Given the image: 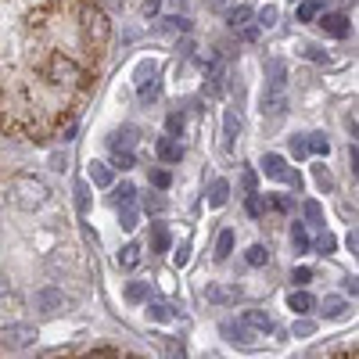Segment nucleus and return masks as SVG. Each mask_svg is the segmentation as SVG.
Returning a JSON list of instances; mask_svg holds the SVG:
<instances>
[{
    "label": "nucleus",
    "mask_w": 359,
    "mask_h": 359,
    "mask_svg": "<svg viewBox=\"0 0 359 359\" xmlns=\"http://www.w3.org/2000/svg\"><path fill=\"white\" fill-rule=\"evenodd\" d=\"M306 151H313V155H327V151H331V144H327L323 133H306Z\"/></svg>",
    "instance_id": "nucleus-25"
},
{
    "label": "nucleus",
    "mask_w": 359,
    "mask_h": 359,
    "mask_svg": "<svg viewBox=\"0 0 359 359\" xmlns=\"http://www.w3.org/2000/svg\"><path fill=\"white\" fill-rule=\"evenodd\" d=\"M126 298H130V302H144V298H147V284H140V280L130 284L126 287Z\"/></svg>",
    "instance_id": "nucleus-40"
},
{
    "label": "nucleus",
    "mask_w": 359,
    "mask_h": 359,
    "mask_svg": "<svg viewBox=\"0 0 359 359\" xmlns=\"http://www.w3.org/2000/svg\"><path fill=\"white\" fill-rule=\"evenodd\" d=\"M11 309H18V291L4 273H0V313H11Z\"/></svg>",
    "instance_id": "nucleus-17"
},
{
    "label": "nucleus",
    "mask_w": 359,
    "mask_h": 359,
    "mask_svg": "<svg viewBox=\"0 0 359 359\" xmlns=\"http://www.w3.org/2000/svg\"><path fill=\"white\" fill-rule=\"evenodd\" d=\"M165 130H169V137H176L180 130H184V115H180V111H172V115L165 118Z\"/></svg>",
    "instance_id": "nucleus-41"
},
{
    "label": "nucleus",
    "mask_w": 359,
    "mask_h": 359,
    "mask_svg": "<svg viewBox=\"0 0 359 359\" xmlns=\"http://www.w3.org/2000/svg\"><path fill=\"white\" fill-rule=\"evenodd\" d=\"M273 208H277V212H291V198L277 194V198H273Z\"/></svg>",
    "instance_id": "nucleus-50"
},
{
    "label": "nucleus",
    "mask_w": 359,
    "mask_h": 359,
    "mask_svg": "<svg viewBox=\"0 0 359 359\" xmlns=\"http://www.w3.org/2000/svg\"><path fill=\"white\" fill-rule=\"evenodd\" d=\"M306 219H309V226H323V205L320 201H306Z\"/></svg>",
    "instance_id": "nucleus-31"
},
{
    "label": "nucleus",
    "mask_w": 359,
    "mask_h": 359,
    "mask_svg": "<svg viewBox=\"0 0 359 359\" xmlns=\"http://www.w3.org/2000/svg\"><path fill=\"white\" fill-rule=\"evenodd\" d=\"M151 184H155L158 191H165V187L172 184V180H169V172H165V169H155V172H151Z\"/></svg>",
    "instance_id": "nucleus-43"
},
{
    "label": "nucleus",
    "mask_w": 359,
    "mask_h": 359,
    "mask_svg": "<svg viewBox=\"0 0 359 359\" xmlns=\"http://www.w3.org/2000/svg\"><path fill=\"white\" fill-rule=\"evenodd\" d=\"M262 172H266L269 180H287L291 169H287V162H284L280 155H266V158H262Z\"/></svg>",
    "instance_id": "nucleus-18"
},
{
    "label": "nucleus",
    "mask_w": 359,
    "mask_h": 359,
    "mask_svg": "<svg viewBox=\"0 0 359 359\" xmlns=\"http://www.w3.org/2000/svg\"><path fill=\"white\" fill-rule=\"evenodd\" d=\"M291 155H294V158H306V155H309V151H306V137H294V140H291Z\"/></svg>",
    "instance_id": "nucleus-45"
},
{
    "label": "nucleus",
    "mask_w": 359,
    "mask_h": 359,
    "mask_svg": "<svg viewBox=\"0 0 359 359\" xmlns=\"http://www.w3.org/2000/svg\"><path fill=\"white\" fill-rule=\"evenodd\" d=\"M144 212H165V198L147 194V198H144Z\"/></svg>",
    "instance_id": "nucleus-38"
},
{
    "label": "nucleus",
    "mask_w": 359,
    "mask_h": 359,
    "mask_svg": "<svg viewBox=\"0 0 359 359\" xmlns=\"http://www.w3.org/2000/svg\"><path fill=\"white\" fill-rule=\"evenodd\" d=\"M245 259H248V266H266L269 262V248L266 245H252Z\"/></svg>",
    "instance_id": "nucleus-32"
},
{
    "label": "nucleus",
    "mask_w": 359,
    "mask_h": 359,
    "mask_svg": "<svg viewBox=\"0 0 359 359\" xmlns=\"http://www.w3.org/2000/svg\"><path fill=\"white\" fill-rule=\"evenodd\" d=\"M345 291H348V294H355V291H359V284H355V277H345Z\"/></svg>",
    "instance_id": "nucleus-54"
},
{
    "label": "nucleus",
    "mask_w": 359,
    "mask_h": 359,
    "mask_svg": "<svg viewBox=\"0 0 359 359\" xmlns=\"http://www.w3.org/2000/svg\"><path fill=\"white\" fill-rule=\"evenodd\" d=\"M230 198V184L226 180H212V187H208V208H223Z\"/></svg>",
    "instance_id": "nucleus-19"
},
{
    "label": "nucleus",
    "mask_w": 359,
    "mask_h": 359,
    "mask_svg": "<svg viewBox=\"0 0 359 359\" xmlns=\"http://www.w3.org/2000/svg\"><path fill=\"white\" fill-rule=\"evenodd\" d=\"M219 331H223V334H226V341H233L237 348H255V345H259V338H262V334H255L252 327H245V323H223Z\"/></svg>",
    "instance_id": "nucleus-7"
},
{
    "label": "nucleus",
    "mask_w": 359,
    "mask_h": 359,
    "mask_svg": "<svg viewBox=\"0 0 359 359\" xmlns=\"http://www.w3.org/2000/svg\"><path fill=\"white\" fill-rule=\"evenodd\" d=\"M241 187H245V194H255V172H252V169H245V176H241Z\"/></svg>",
    "instance_id": "nucleus-49"
},
{
    "label": "nucleus",
    "mask_w": 359,
    "mask_h": 359,
    "mask_svg": "<svg viewBox=\"0 0 359 359\" xmlns=\"http://www.w3.org/2000/svg\"><path fill=\"white\" fill-rule=\"evenodd\" d=\"M83 36L94 40V43H104L108 40V22L97 8H83Z\"/></svg>",
    "instance_id": "nucleus-5"
},
{
    "label": "nucleus",
    "mask_w": 359,
    "mask_h": 359,
    "mask_svg": "<svg viewBox=\"0 0 359 359\" xmlns=\"http://www.w3.org/2000/svg\"><path fill=\"white\" fill-rule=\"evenodd\" d=\"M248 18H252V8H245V4H237L230 15H226V25L230 29H241V25H248Z\"/></svg>",
    "instance_id": "nucleus-27"
},
{
    "label": "nucleus",
    "mask_w": 359,
    "mask_h": 359,
    "mask_svg": "<svg viewBox=\"0 0 359 359\" xmlns=\"http://www.w3.org/2000/svg\"><path fill=\"white\" fill-rule=\"evenodd\" d=\"M90 184L94 187H111V165L108 162H90Z\"/></svg>",
    "instance_id": "nucleus-20"
},
{
    "label": "nucleus",
    "mask_w": 359,
    "mask_h": 359,
    "mask_svg": "<svg viewBox=\"0 0 359 359\" xmlns=\"http://www.w3.org/2000/svg\"><path fill=\"white\" fill-rule=\"evenodd\" d=\"M158 8H162V0H144V15H147V18L158 15Z\"/></svg>",
    "instance_id": "nucleus-51"
},
{
    "label": "nucleus",
    "mask_w": 359,
    "mask_h": 359,
    "mask_svg": "<svg viewBox=\"0 0 359 359\" xmlns=\"http://www.w3.org/2000/svg\"><path fill=\"white\" fill-rule=\"evenodd\" d=\"M255 18H259V22H255L259 29H273V25H277V8H273V4H266Z\"/></svg>",
    "instance_id": "nucleus-34"
},
{
    "label": "nucleus",
    "mask_w": 359,
    "mask_h": 359,
    "mask_svg": "<svg viewBox=\"0 0 359 359\" xmlns=\"http://www.w3.org/2000/svg\"><path fill=\"white\" fill-rule=\"evenodd\" d=\"M86 359H115L111 352H94V355H86Z\"/></svg>",
    "instance_id": "nucleus-55"
},
{
    "label": "nucleus",
    "mask_w": 359,
    "mask_h": 359,
    "mask_svg": "<svg viewBox=\"0 0 359 359\" xmlns=\"http://www.w3.org/2000/svg\"><path fill=\"white\" fill-rule=\"evenodd\" d=\"M320 29H323L327 36L341 40V36H348V18H345V15H323V18H320Z\"/></svg>",
    "instance_id": "nucleus-12"
},
{
    "label": "nucleus",
    "mask_w": 359,
    "mask_h": 359,
    "mask_svg": "<svg viewBox=\"0 0 359 359\" xmlns=\"http://www.w3.org/2000/svg\"><path fill=\"white\" fill-rule=\"evenodd\" d=\"M291 280H294L298 287H302V284H309V280H313V269H309V266H298L294 273H291Z\"/></svg>",
    "instance_id": "nucleus-42"
},
{
    "label": "nucleus",
    "mask_w": 359,
    "mask_h": 359,
    "mask_svg": "<svg viewBox=\"0 0 359 359\" xmlns=\"http://www.w3.org/2000/svg\"><path fill=\"white\" fill-rule=\"evenodd\" d=\"M158 97V79L151 76V83H140V101L147 104V101H155Z\"/></svg>",
    "instance_id": "nucleus-37"
},
{
    "label": "nucleus",
    "mask_w": 359,
    "mask_h": 359,
    "mask_svg": "<svg viewBox=\"0 0 359 359\" xmlns=\"http://www.w3.org/2000/svg\"><path fill=\"white\" fill-rule=\"evenodd\" d=\"M323 8L316 4V0H298V22H313Z\"/></svg>",
    "instance_id": "nucleus-30"
},
{
    "label": "nucleus",
    "mask_w": 359,
    "mask_h": 359,
    "mask_svg": "<svg viewBox=\"0 0 359 359\" xmlns=\"http://www.w3.org/2000/svg\"><path fill=\"white\" fill-rule=\"evenodd\" d=\"M334 245H338V241H334L331 233H320V241H316V248H320L323 255H331V252H334Z\"/></svg>",
    "instance_id": "nucleus-44"
},
{
    "label": "nucleus",
    "mask_w": 359,
    "mask_h": 359,
    "mask_svg": "<svg viewBox=\"0 0 359 359\" xmlns=\"http://www.w3.org/2000/svg\"><path fill=\"white\" fill-rule=\"evenodd\" d=\"M8 198H11L15 208H22V212H40V208L50 201V187L43 184V180H36V176L18 172V176H11V184H8Z\"/></svg>",
    "instance_id": "nucleus-1"
},
{
    "label": "nucleus",
    "mask_w": 359,
    "mask_h": 359,
    "mask_svg": "<svg viewBox=\"0 0 359 359\" xmlns=\"http://www.w3.org/2000/svg\"><path fill=\"white\" fill-rule=\"evenodd\" d=\"M151 252L155 255L169 252V230H165V223H151Z\"/></svg>",
    "instance_id": "nucleus-22"
},
{
    "label": "nucleus",
    "mask_w": 359,
    "mask_h": 359,
    "mask_svg": "<svg viewBox=\"0 0 359 359\" xmlns=\"http://www.w3.org/2000/svg\"><path fill=\"white\" fill-rule=\"evenodd\" d=\"M291 4H294V0H291Z\"/></svg>",
    "instance_id": "nucleus-59"
},
{
    "label": "nucleus",
    "mask_w": 359,
    "mask_h": 359,
    "mask_svg": "<svg viewBox=\"0 0 359 359\" xmlns=\"http://www.w3.org/2000/svg\"><path fill=\"white\" fill-rule=\"evenodd\" d=\"M287 309L298 313V316H306V313L316 309V298H313L309 291H291V294H287Z\"/></svg>",
    "instance_id": "nucleus-14"
},
{
    "label": "nucleus",
    "mask_w": 359,
    "mask_h": 359,
    "mask_svg": "<svg viewBox=\"0 0 359 359\" xmlns=\"http://www.w3.org/2000/svg\"><path fill=\"white\" fill-rule=\"evenodd\" d=\"M316 184H320V187H334V180H331V172H327L323 165H316Z\"/></svg>",
    "instance_id": "nucleus-48"
},
{
    "label": "nucleus",
    "mask_w": 359,
    "mask_h": 359,
    "mask_svg": "<svg viewBox=\"0 0 359 359\" xmlns=\"http://www.w3.org/2000/svg\"><path fill=\"white\" fill-rule=\"evenodd\" d=\"M237 133H241V115H237L233 108H226V115H223V147L226 151H233Z\"/></svg>",
    "instance_id": "nucleus-9"
},
{
    "label": "nucleus",
    "mask_w": 359,
    "mask_h": 359,
    "mask_svg": "<svg viewBox=\"0 0 359 359\" xmlns=\"http://www.w3.org/2000/svg\"><path fill=\"white\" fill-rule=\"evenodd\" d=\"M69 306V298L57 291V287H40L36 294H33V309L40 313V316H57Z\"/></svg>",
    "instance_id": "nucleus-4"
},
{
    "label": "nucleus",
    "mask_w": 359,
    "mask_h": 359,
    "mask_svg": "<svg viewBox=\"0 0 359 359\" xmlns=\"http://www.w3.org/2000/svg\"><path fill=\"white\" fill-rule=\"evenodd\" d=\"M169 4H180V8H184V4H187V0H169Z\"/></svg>",
    "instance_id": "nucleus-57"
},
{
    "label": "nucleus",
    "mask_w": 359,
    "mask_h": 359,
    "mask_svg": "<svg viewBox=\"0 0 359 359\" xmlns=\"http://www.w3.org/2000/svg\"><path fill=\"white\" fill-rule=\"evenodd\" d=\"M111 4H123V0H111Z\"/></svg>",
    "instance_id": "nucleus-58"
},
{
    "label": "nucleus",
    "mask_w": 359,
    "mask_h": 359,
    "mask_svg": "<svg viewBox=\"0 0 359 359\" xmlns=\"http://www.w3.org/2000/svg\"><path fill=\"white\" fill-rule=\"evenodd\" d=\"M226 4V0H208V8H223Z\"/></svg>",
    "instance_id": "nucleus-56"
},
{
    "label": "nucleus",
    "mask_w": 359,
    "mask_h": 359,
    "mask_svg": "<svg viewBox=\"0 0 359 359\" xmlns=\"http://www.w3.org/2000/svg\"><path fill=\"white\" fill-rule=\"evenodd\" d=\"M108 147H111V151H133V147H137V130H133V126L115 130V133L108 137Z\"/></svg>",
    "instance_id": "nucleus-13"
},
{
    "label": "nucleus",
    "mask_w": 359,
    "mask_h": 359,
    "mask_svg": "<svg viewBox=\"0 0 359 359\" xmlns=\"http://www.w3.org/2000/svg\"><path fill=\"white\" fill-rule=\"evenodd\" d=\"M287 111V86H266L262 90V115L280 118Z\"/></svg>",
    "instance_id": "nucleus-6"
},
{
    "label": "nucleus",
    "mask_w": 359,
    "mask_h": 359,
    "mask_svg": "<svg viewBox=\"0 0 359 359\" xmlns=\"http://www.w3.org/2000/svg\"><path fill=\"white\" fill-rule=\"evenodd\" d=\"M133 198H137V187H133V184H123V187H115V198H111V201H115L118 208H130Z\"/></svg>",
    "instance_id": "nucleus-29"
},
{
    "label": "nucleus",
    "mask_w": 359,
    "mask_h": 359,
    "mask_svg": "<svg viewBox=\"0 0 359 359\" xmlns=\"http://www.w3.org/2000/svg\"><path fill=\"white\" fill-rule=\"evenodd\" d=\"M266 86H287V65L280 57H269L266 62Z\"/></svg>",
    "instance_id": "nucleus-16"
},
{
    "label": "nucleus",
    "mask_w": 359,
    "mask_h": 359,
    "mask_svg": "<svg viewBox=\"0 0 359 359\" xmlns=\"http://www.w3.org/2000/svg\"><path fill=\"white\" fill-rule=\"evenodd\" d=\"M76 208H79L83 216H86V208H90V187L83 184V180H79V184H76Z\"/></svg>",
    "instance_id": "nucleus-36"
},
{
    "label": "nucleus",
    "mask_w": 359,
    "mask_h": 359,
    "mask_svg": "<svg viewBox=\"0 0 359 359\" xmlns=\"http://www.w3.org/2000/svg\"><path fill=\"white\" fill-rule=\"evenodd\" d=\"M155 345L162 352V359H187V348L180 338H169V334H155Z\"/></svg>",
    "instance_id": "nucleus-10"
},
{
    "label": "nucleus",
    "mask_w": 359,
    "mask_h": 359,
    "mask_svg": "<svg viewBox=\"0 0 359 359\" xmlns=\"http://www.w3.org/2000/svg\"><path fill=\"white\" fill-rule=\"evenodd\" d=\"M162 33H187V29H191V22L187 18H180V15H169V18H162Z\"/></svg>",
    "instance_id": "nucleus-28"
},
{
    "label": "nucleus",
    "mask_w": 359,
    "mask_h": 359,
    "mask_svg": "<svg viewBox=\"0 0 359 359\" xmlns=\"http://www.w3.org/2000/svg\"><path fill=\"white\" fill-rule=\"evenodd\" d=\"M155 151H158L162 162H180V158H184V144L172 140V137H162V140L155 144Z\"/></svg>",
    "instance_id": "nucleus-15"
},
{
    "label": "nucleus",
    "mask_w": 359,
    "mask_h": 359,
    "mask_svg": "<svg viewBox=\"0 0 359 359\" xmlns=\"http://www.w3.org/2000/svg\"><path fill=\"white\" fill-rule=\"evenodd\" d=\"M40 331L33 323H8V327H0V348H8V352H22L29 345H36Z\"/></svg>",
    "instance_id": "nucleus-2"
},
{
    "label": "nucleus",
    "mask_w": 359,
    "mask_h": 359,
    "mask_svg": "<svg viewBox=\"0 0 359 359\" xmlns=\"http://www.w3.org/2000/svg\"><path fill=\"white\" fill-rule=\"evenodd\" d=\"M291 245H294V252H309V233H306V223H294V226H291Z\"/></svg>",
    "instance_id": "nucleus-26"
},
{
    "label": "nucleus",
    "mask_w": 359,
    "mask_h": 359,
    "mask_svg": "<svg viewBox=\"0 0 359 359\" xmlns=\"http://www.w3.org/2000/svg\"><path fill=\"white\" fill-rule=\"evenodd\" d=\"M205 298L212 306H230V302H237V298H241V287L237 284H208L205 287Z\"/></svg>",
    "instance_id": "nucleus-8"
},
{
    "label": "nucleus",
    "mask_w": 359,
    "mask_h": 359,
    "mask_svg": "<svg viewBox=\"0 0 359 359\" xmlns=\"http://www.w3.org/2000/svg\"><path fill=\"white\" fill-rule=\"evenodd\" d=\"M47 79H50L54 86H76V83L83 79V72H79V65L72 62V57L54 54L50 62H47Z\"/></svg>",
    "instance_id": "nucleus-3"
},
{
    "label": "nucleus",
    "mask_w": 359,
    "mask_h": 359,
    "mask_svg": "<svg viewBox=\"0 0 359 359\" xmlns=\"http://www.w3.org/2000/svg\"><path fill=\"white\" fill-rule=\"evenodd\" d=\"M172 259H176V266H187V259H191V245L184 241V245L176 248V255H172Z\"/></svg>",
    "instance_id": "nucleus-47"
},
{
    "label": "nucleus",
    "mask_w": 359,
    "mask_h": 359,
    "mask_svg": "<svg viewBox=\"0 0 359 359\" xmlns=\"http://www.w3.org/2000/svg\"><path fill=\"white\" fill-rule=\"evenodd\" d=\"M147 316L158 320V323H165V320L172 316V306H165V302H147Z\"/></svg>",
    "instance_id": "nucleus-33"
},
{
    "label": "nucleus",
    "mask_w": 359,
    "mask_h": 359,
    "mask_svg": "<svg viewBox=\"0 0 359 359\" xmlns=\"http://www.w3.org/2000/svg\"><path fill=\"white\" fill-rule=\"evenodd\" d=\"M345 248H348V252H355V248H359V237H355V230H348V233H345Z\"/></svg>",
    "instance_id": "nucleus-53"
},
{
    "label": "nucleus",
    "mask_w": 359,
    "mask_h": 359,
    "mask_svg": "<svg viewBox=\"0 0 359 359\" xmlns=\"http://www.w3.org/2000/svg\"><path fill=\"white\" fill-rule=\"evenodd\" d=\"M241 323H245V327H252V331H255V334H262V338H266L269 331H273V320H269V313H262V309H248V313L241 316Z\"/></svg>",
    "instance_id": "nucleus-11"
},
{
    "label": "nucleus",
    "mask_w": 359,
    "mask_h": 359,
    "mask_svg": "<svg viewBox=\"0 0 359 359\" xmlns=\"http://www.w3.org/2000/svg\"><path fill=\"white\" fill-rule=\"evenodd\" d=\"M245 208H248V216H262V198L259 194H248V205Z\"/></svg>",
    "instance_id": "nucleus-46"
},
{
    "label": "nucleus",
    "mask_w": 359,
    "mask_h": 359,
    "mask_svg": "<svg viewBox=\"0 0 359 359\" xmlns=\"http://www.w3.org/2000/svg\"><path fill=\"white\" fill-rule=\"evenodd\" d=\"M137 208L130 205V208H118V226H123V230H137Z\"/></svg>",
    "instance_id": "nucleus-35"
},
{
    "label": "nucleus",
    "mask_w": 359,
    "mask_h": 359,
    "mask_svg": "<svg viewBox=\"0 0 359 359\" xmlns=\"http://www.w3.org/2000/svg\"><path fill=\"white\" fill-rule=\"evenodd\" d=\"M111 155H115V169H133L137 165L133 151H111Z\"/></svg>",
    "instance_id": "nucleus-39"
},
{
    "label": "nucleus",
    "mask_w": 359,
    "mask_h": 359,
    "mask_svg": "<svg viewBox=\"0 0 359 359\" xmlns=\"http://www.w3.org/2000/svg\"><path fill=\"white\" fill-rule=\"evenodd\" d=\"M294 334H298V338H309V334H313V323H306V320L294 323Z\"/></svg>",
    "instance_id": "nucleus-52"
},
{
    "label": "nucleus",
    "mask_w": 359,
    "mask_h": 359,
    "mask_svg": "<svg viewBox=\"0 0 359 359\" xmlns=\"http://www.w3.org/2000/svg\"><path fill=\"white\" fill-rule=\"evenodd\" d=\"M140 266V245H126L118 252V269H137Z\"/></svg>",
    "instance_id": "nucleus-23"
},
{
    "label": "nucleus",
    "mask_w": 359,
    "mask_h": 359,
    "mask_svg": "<svg viewBox=\"0 0 359 359\" xmlns=\"http://www.w3.org/2000/svg\"><path fill=\"white\" fill-rule=\"evenodd\" d=\"M230 252H233V230H223V233L216 237V259H219V262H226V259H230Z\"/></svg>",
    "instance_id": "nucleus-24"
},
{
    "label": "nucleus",
    "mask_w": 359,
    "mask_h": 359,
    "mask_svg": "<svg viewBox=\"0 0 359 359\" xmlns=\"http://www.w3.org/2000/svg\"><path fill=\"white\" fill-rule=\"evenodd\" d=\"M345 298H338V294H331V298H323V306H320V313H323V320H338V316H345Z\"/></svg>",
    "instance_id": "nucleus-21"
}]
</instances>
